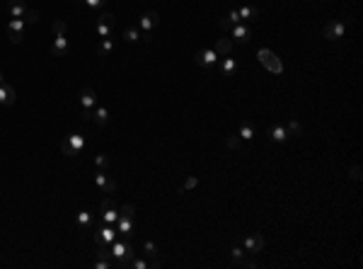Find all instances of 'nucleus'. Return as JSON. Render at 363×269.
I'll list each match as a JSON object with an SVG mask.
<instances>
[{"instance_id": "ea45409f", "label": "nucleus", "mask_w": 363, "mask_h": 269, "mask_svg": "<svg viewBox=\"0 0 363 269\" xmlns=\"http://www.w3.org/2000/svg\"><path fill=\"white\" fill-rule=\"evenodd\" d=\"M240 267H247V269H254V267H257V262H254V260H242V262H240Z\"/></svg>"}, {"instance_id": "aec40b11", "label": "nucleus", "mask_w": 363, "mask_h": 269, "mask_svg": "<svg viewBox=\"0 0 363 269\" xmlns=\"http://www.w3.org/2000/svg\"><path fill=\"white\" fill-rule=\"evenodd\" d=\"M213 49H216L218 56H230L233 54V39H225V36H223V39H216V46H213Z\"/></svg>"}, {"instance_id": "f8f14e48", "label": "nucleus", "mask_w": 363, "mask_h": 269, "mask_svg": "<svg viewBox=\"0 0 363 269\" xmlns=\"http://www.w3.org/2000/svg\"><path fill=\"white\" fill-rule=\"evenodd\" d=\"M196 63H199L201 68L211 71V68H213V66L218 63L216 49H201V51H196Z\"/></svg>"}, {"instance_id": "dca6fc26", "label": "nucleus", "mask_w": 363, "mask_h": 269, "mask_svg": "<svg viewBox=\"0 0 363 269\" xmlns=\"http://www.w3.org/2000/svg\"><path fill=\"white\" fill-rule=\"evenodd\" d=\"M235 24H242V19H240V12H237V10H230L225 17L218 19V27H220V29H228V32H230V27H235Z\"/></svg>"}, {"instance_id": "393cba45", "label": "nucleus", "mask_w": 363, "mask_h": 269, "mask_svg": "<svg viewBox=\"0 0 363 269\" xmlns=\"http://www.w3.org/2000/svg\"><path fill=\"white\" fill-rule=\"evenodd\" d=\"M78 7H85V10H102L107 5V0H73Z\"/></svg>"}, {"instance_id": "e433bc0d", "label": "nucleus", "mask_w": 363, "mask_h": 269, "mask_svg": "<svg viewBox=\"0 0 363 269\" xmlns=\"http://www.w3.org/2000/svg\"><path fill=\"white\" fill-rule=\"evenodd\" d=\"M94 165L99 167V170H104L109 165V155H104V153H99V155H94Z\"/></svg>"}, {"instance_id": "473e14b6", "label": "nucleus", "mask_w": 363, "mask_h": 269, "mask_svg": "<svg viewBox=\"0 0 363 269\" xmlns=\"http://www.w3.org/2000/svg\"><path fill=\"white\" fill-rule=\"evenodd\" d=\"M196 187H199V177H194V175H191V177H186V182H184V187L180 189V194H184V192H189V189H196Z\"/></svg>"}, {"instance_id": "b1692460", "label": "nucleus", "mask_w": 363, "mask_h": 269, "mask_svg": "<svg viewBox=\"0 0 363 269\" xmlns=\"http://www.w3.org/2000/svg\"><path fill=\"white\" fill-rule=\"evenodd\" d=\"M114 46H116V41L111 39V36H104V39H99V46H97V54L99 56H109L114 51Z\"/></svg>"}, {"instance_id": "6e6552de", "label": "nucleus", "mask_w": 363, "mask_h": 269, "mask_svg": "<svg viewBox=\"0 0 363 269\" xmlns=\"http://www.w3.org/2000/svg\"><path fill=\"white\" fill-rule=\"evenodd\" d=\"M158 22H160V15H158L155 10H148V12L141 15L138 27H141V32H143V41H150V32L158 27Z\"/></svg>"}, {"instance_id": "7ed1b4c3", "label": "nucleus", "mask_w": 363, "mask_h": 269, "mask_svg": "<svg viewBox=\"0 0 363 269\" xmlns=\"http://www.w3.org/2000/svg\"><path fill=\"white\" fill-rule=\"evenodd\" d=\"M83 148H85V138H83L80 134H68V136L63 138V143H61V150H63L66 158H75V155H80Z\"/></svg>"}, {"instance_id": "1a4fd4ad", "label": "nucleus", "mask_w": 363, "mask_h": 269, "mask_svg": "<svg viewBox=\"0 0 363 269\" xmlns=\"http://www.w3.org/2000/svg\"><path fill=\"white\" fill-rule=\"evenodd\" d=\"M7 36H10L12 44H22V39H24V19L22 17L10 19L7 22Z\"/></svg>"}, {"instance_id": "9b49d317", "label": "nucleus", "mask_w": 363, "mask_h": 269, "mask_svg": "<svg viewBox=\"0 0 363 269\" xmlns=\"http://www.w3.org/2000/svg\"><path fill=\"white\" fill-rule=\"evenodd\" d=\"M114 24H116V17L114 15H109V12H104L102 17L97 19V36L99 39H104V36H111V29H114Z\"/></svg>"}, {"instance_id": "4be33fe9", "label": "nucleus", "mask_w": 363, "mask_h": 269, "mask_svg": "<svg viewBox=\"0 0 363 269\" xmlns=\"http://www.w3.org/2000/svg\"><path fill=\"white\" fill-rule=\"evenodd\" d=\"M116 221H119V209H116V206H107V209H102V223L116 226Z\"/></svg>"}, {"instance_id": "4468645a", "label": "nucleus", "mask_w": 363, "mask_h": 269, "mask_svg": "<svg viewBox=\"0 0 363 269\" xmlns=\"http://www.w3.org/2000/svg\"><path fill=\"white\" fill-rule=\"evenodd\" d=\"M230 34L237 44H247L252 39V29H250V24H235V27H230Z\"/></svg>"}, {"instance_id": "72a5a7b5", "label": "nucleus", "mask_w": 363, "mask_h": 269, "mask_svg": "<svg viewBox=\"0 0 363 269\" xmlns=\"http://www.w3.org/2000/svg\"><path fill=\"white\" fill-rule=\"evenodd\" d=\"M283 126H286L288 136H300V134H303V126L298 124V122H288V124H283Z\"/></svg>"}, {"instance_id": "2f4dec72", "label": "nucleus", "mask_w": 363, "mask_h": 269, "mask_svg": "<svg viewBox=\"0 0 363 269\" xmlns=\"http://www.w3.org/2000/svg\"><path fill=\"white\" fill-rule=\"evenodd\" d=\"M111 267H116V265H114V260H109V257H97V260H94V269H111Z\"/></svg>"}, {"instance_id": "f704fd0d", "label": "nucleus", "mask_w": 363, "mask_h": 269, "mask_svg": "<svg viewBox=\"0 0 363 269\" xmlns=\"http://www.w3.org/2000/svg\"><path fill=\"white\" fill-rule=\"evenodd\" d=\"M39 17H41V12H36V10H27L24 12V24H34V22H39Z\"/></svg>"}, {"instance_id": "2eb2a0df", "label": "nucleus", "mask_w": 363, "mask_h": 269, "mask_svg": "<svg viewBox=\"0 0 363 269\" xmlns=\"http://www.w3.org/2000/svg\"><path fill=\"white\" fill-rule=\"evenodd\" d=\"M66 51H68V39H66V34H56L54 36V46H51V54H54L56 58H63Z\"/></svg>"}, {"instance_id": "5701e85b", "label": "nucleus", "mask_w": 363, "mask_h": 269, "mask_svg": "<svg viewBox=\"0 0 363 269\" xmlns=\"http://www.w3.org/2000/svg\"><path fill=\"white\" fill-rule=\"evenodd\" d=\"M237 12H240V19H242V24H250V22H252V19L259 15V10H257V7H252V5H245V7H240Z\"/></svg>"}, {"instance_id": "ddd939ff", "label": "nucleus", "mask_w": 363, "mask_h": 269, "mask_svg": "<svg viewBox=\"0 0 363 269\" xmlns=\"http://www.w3.org/2000/svg\"><path fill=\"white\" fill-rule=\"evenodd\" d=\"M94 184H97L104 194H114V192H116V182L109 177L107 172H97V175H94Z\"/></svg>"}, {"instance_id": "4c0bfd02", "label": "nucleus", "mask_w": 363, "mask_h": 269, "mask_svg": "<svg viewBox=\"0 0 363 269\" xmlns=\"http://www.w3.org/2000/svg\"><path fill=\"white\" fill-rule=\"evenodd\" d=\"M51 29H54V34H66V22L56 19L54 24H51Z\"/></svg>"}, {"instance_id": "f257e3e1", "label": "nucleus", "mask_w": 363, "mask_h": 269, "mask_svg": "<svg viewBox=\"0 0 363 269\" xmlns=\"http://www.w3.org/2000/svg\"><path fill=\"white\" fill-rule=\"evenodd\" d=\"M109 255H111V260H114L116 267H128V262L136 257V250H133V245H131L128 238H116L109 245Z\"/></svg>"}, {"instance_id": "f03ea898", "label": "nucleus", "mask_w": 363, "mask_h": 269, "mask_svg": "<svg viewBox=\"0 0 363 269\" xmlns=\"http://www.w3.org/2000/svg\"><path fill=\"white\" fill-rule=\"evenodd\" d=\"M133 214H136V206L133 204H124L119 209V221H116V233L121 238H131L133 231H136V223H133Z\"/></svg>"}, {"instance_id": "bb28decb", "label": "nucleus", "mask_w": 363, "mask_h": 269, "mask_svg": "<svg viewBox=\"0 0 363 269\" xmlns=\"http://www.w3.org/2000/svg\"><path fill=\"white\" fill-rule=\"evenodd\" d=\"M75 223H78L80 228H90V226H92V214H90V211H78V216H75Z\"/></svg>"}, {"instance_id": "f3484780", "label": "nucleus", "mask_w": 363, "mask_h": 269, "mask_svg": "<svg viewBox=\"0 0 363 269\" xmlns=\"http://www.w3.org/2000/svg\"><path fill=\"white\" fill-rule=\"evenodd\" d=\"M267 134H269V138H272L273 143H286V141L290 138V136H288V131H286V126H283V124L272 126V129H269Z\"/></svg>"}, {"instance_id": "c756f323", "label": "nucleus", "mask_w": 363, "mask_h": 269, "mask_svg": "<svg viewBox=\"0 0 363 269\" xmlns=\"http://www.w3.org/2000/svg\"><path fill=\"white\" fill-rule=\"evenodd\" d=\"M225 145H228L230 150H240V148H242V138H240L237 134H230V136L225 138Z\"/></svg>"}, {"instance_id": "412c9836", "label": "nucleus", "mask_w": 363, "mask_h": 269, "mask_svg": "<svg viewBox=\"0 0 363 269\" xmlns=\"http://www.w3.org/2000/svg\"><path fill=\"white\" fill-rule=\"evenodd\" d=\"M7 10H10L12 17H24V12H27L29 7L24 5V0H10V2H7Z\"/></svg>"}, {"instance_id": "7c9ffc66", "label": "nucleus", "mask_w": 363, "mask_h": 269, "mask_svg": "<svg viewBox=\"0 0 363 269\" xmlns=\"http://www.w3.org/2000/svg\"><path fill=\"white\" fill-rule=\"evenodd\" d=\"M143 255H148L150 260H155V255H158V245H155L153 240H145L143 243Z\"/></svg>"}, {"instance_id": "a878e982", "label": "nucleus", "mask_w": 363, "mask_h": 269, "mask_svg": "<svg viewBox=\"0 0 363 269\" xmlns=\"http://www.w3.org/2000/svg\"><path fill=\"white\" fill-rule=\"evenodd\" d=\"M92 119H94L99 126H104L109 122V109L107 107H94V112H92Z\"/></svg>"}, {"instance_id": "20e7f679", "label": "nucleus", "mask_w": 363, "mask_h": 269, "mask_svg": "<svg viewBox=\"0 0 363 269\" xmlns=\"http://www.w3.org/2000/svg\"><path fill=\"white\" fill-rule=\"evenodd\" d=\"M116 238H119V233H116L114 226H109V223H99V226H97V233H94L97 248H109Z\"/></svg>"}, {"instance_id": "c9c22d12", "label": "nucleus", "mask_w": 363, "mask_h": 269, "mask_svg": "<svg viewBox=\"0 0 363 269\" xmlns=\"http://www.w3.org/2000/svg\"><path fill=\"white\" fill-rule=\"evenodd\" d=\"M245 255H247V252H245V248H233V252H230V260H233L235 265H240V262L245 260Z\"/></svg>"}, {"instance_id": "9d476101", "label": "nucleus", "mask_w": 363, "mask_h": 269, "mask_svg": "<svg viewBox=\"0 0 363 269\" xmlns=\"http://www.w3.org/2000/svg\"><path fill=\"white\" fill-rule=\"evenodd\" d=\"M242 248H245V252H250V255L262 252V250H264V235H262V233L245 235V238H242Z\"/></svg>"}, {"instance_id": "c85d7f7f", "label": "nucleus", "mask_w": 363, "mask_h": 269, "mask_svg": "<svg viewBox=\"0 0 363 269\" xmlns=\"http://www.w3.org/2000/svg\"><path fill=\"white\" fill-rule=\"evenodd\" d=\"M124 39H126L128 44H136V41L141 39V29H136V27H126V29H124Z\"/></svg>"}, {"instance_id": "423d86ee", "label": "nucleus", "mask_w": 363, "mask_h": 269, "mask_svg": "<svg viewBox=\"0 0 363 269\" xmlns=\"http://www.w3.org/2000/svg\"><path fill=\"white\" fill-rule=\"evenodd\" d=\"M322 36L332 39V41H339L346 36V19H332L322 27Z\"/></svg>"}, {"instance_id": "58836bf2", "label": "nucleus", "mask_w": 363, "mask_h": 269, "mask_svg": "<svg viewBox=\"0 0 363 269\" xmlns=\"http://www.w3.org/2000/svg\"><path fill=\"white\" fill-rule=\"evenodd\" d=\"M349 177L354 179V182H359V179H361V167H359V165H354V167L349 170Z\"/></svg>"}, {"instance_id": "a19ab883", "label": "nucleus", "mask_w": 363, "mask_h": 269, "mask_svg": "<svg viewBox=\"0 0 363 269\" xmlns=\"http://www.w3.org/2000/svg\"><path fill=\"white\" fill-rule=\"evenodd\" d=\"M0 85H2V73H0Z\"/></svg>"}, {"instance_id": "a211bd4d", "label": "nucleus", "mask_w": 363, "mask_h": 269, "mask_svg": "<svg viewBox=\"0 0 363 269\" xmlns=\"http://www.w3.org/2000/svg\"><path fill=\"white\" fill-rule=\"evenodd\" d=\"M15 97H17V95H15V88H10L7 83H2V85H0V105L10 107V105L15 102Z\"/></svg>"}, {"instance_id": "cd10ccee", "label": "nucleus", "mask_w": 363, "mask_h": 269, "mask_svg": "<svg viewBox=\"0 0 363 269\" xmlns=\"http://www.w3.org/2000/svg\"><path fill=\"white\" fill-rule=\"evenodd\" d=\"M240 138H245V141H252L254 136V126L250 124V122H242V126H240V134H237Z\"/></svg>"}, {"instance_id": "0eeeda50", "label": "nucleus", "mask_w": 363, "mask_h": 269, "mask_svg": "<svg viewBox=\"0 0 363 269\" xmlns=\"http://www.w3.org/2000/svg\"><path fill=\"white\" fill-rule=\"evenodd\" d=\"M257 56H259L262 66H264V68H267L269 73H276V75H278V73H283V63H281V58L273 54L272 49H262V51H259Z\"/></svg>"}, {"instance_id": "39448f33", "label": "nucleus", "mask_w": 363, "mask_h": 269, "mask_svg": "<svg viewBox=\"0 0 363 269\" xmlns=\"http://www.w3.org/2000/svg\"><path fill=\"white\" fill-rule=\"evenodd\" d=\"M97 107V92L92 88L80 90V109H83V119H92V112Z\"/></svg>"}, {"instance_id": "6ab92c4d", "label": "nucleus", "mask_w": 363, "mask_h": 269, "mask_svg": "<svg viewBox=\"0 0 363 269\" xmlns=\"http://www.w3.org/2000/svg\"><path fill=\"white\" fill-rule=\"evenodd\" d=\"M220 73L225 75V78H233L237 73V63L233 56H223V63H220Z\"/></svg>"}]
</instances>
